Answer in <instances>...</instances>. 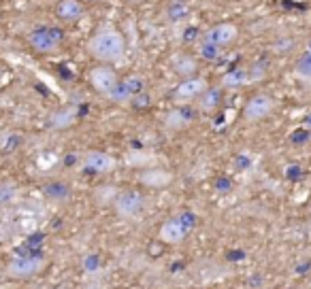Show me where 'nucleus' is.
Wrapping results in <instances>:
<instances>
[{
    "instance_id": "12",
    "label": "nucleus",
    "mask_w": 311,
    "mask_h": 289,
    "mask_svg": "<svg viewBox=\"0 0 311 289\" xmlns=\"http://www.w3.org/2000/svg\"><path fill=\"white\" fill-rule=\"evenodd\" d=\"M83 0H58L55 5V15L64 24H75L83 17Z\"/></svg>"
},
{
    "instance_id": "15",
    "label": "nucleus",
    "mask_w": 311,
    "mask_h": 289,
    "mask_svg": "<svg viewBox=\"0 0 311 289\" xmlns=\"http://www.w3.org/2000/svg\"><path fill=\"white\" fill-rule=\"evenodd\" d=\"M171 66L181 79L196 77V72H199V60L192 53H175L171 60Z\"/></svg>"
},
{
    "instance_id": "10",
    "label": "nucleus",
    "mask_w": 311,
    "mask_h": 289,
    "mask_svg": "<svg viewBox=\"0 0 311 289\" xmlns=\"http://www.w3.org/2000/svg\"><path fill=\"white\" fill-rule=\"evenodd\" d=\"M115 157L107 151H101V149H90L81 155V166L90 170L92 175H105V172H111L115 168Z\"/></svg>"
},
{
    "instance_id": "16",
    "label": "nucleus",
    "mask_w": 311,
    "mask_h": 289,
    "mask_svg": "<svg viewBox=\"0 0 311 289\" xmlns=\"http://www.w3.org/2000/svg\"><path fill=\"white\" fill-rule=\"evenodd\" d=\"M247 83H249V68H245V66L228 68L222 75V81H220V85L224 90H239Z\"/></svg>"
},
{
    "instance_id": "4",
    "label": "nucleus",
    "mask_w": 311,
    "mask_h": 289,
    "mask_svg": "<svg viewBox=\"0 0 311 289\" xmlns=\"http://www.w3.org/2000/svg\"><path fill=\"white\" fill-rule=\"evenodd\" d=\"M47 262H45V257H41V255H20V257H13L9 266H7V274L11 279H32L36 277V274H41L45 270Z\"/></svg>"
},
{
    "instance_id": "7",
    "label": "nucleus",
    "mask_w": 311,
    "mask_h": 289,
    "mask_svg": "<svg viewBox=\"0 0 311 289\" xmlns=\"http://www.w3.org/2000/svg\"><path fill=\"white\" fill-rule=\"evenodd\" d=\"M113 209L122 219H132L145 209V194L139 190H124L113 200Z\"/></svg>"
},
{
    "instance_id": "1",
    "label": "nucleus",
    "mask_w": 311,
    "mask_h": 289,
    "mask_svg": "<svg viewBox=\"0 0 311 289\" xmlns=\"http://www.w3.org/2000/svg\"><path fill=\"white\" fill-rule=\"evenodd\" d=\"M88 51L101 64H115L126 53V40L118 28L105 24L101 28H96V32L90 36Z\"/></svg>"
},
{
    "instance_id": "9",
    "label": "nucleus",
    "mask_w": 311,
    "mask_h": 289,
    "mask_svg": "<svg viewBox=\"0 0 311 289\" xmlns=\"http://www.w3.org/2000/svg\"><path fill=\"white\" fill-rule=\"evenodd\" d=\"M237 38H239V26L232 22H220V24L209 28L203 40L211 43V45H216L220 49H226V47H230Z\"/></svg>"
},
{
    "instance_id": "19",
    "label": "nucleus",
    "mask_w": 311,
    "mask_h": 289,
    "mask_svg": "<svg viewBox=\"0 0 311 289\" xmlns=\"http://www.w3.org/2000/svg\"><path fill=\"white\" fill-rule=\"evenodd\" d=\"M192 15V7L186 3V0H171L166 7V17L179 24V22H188Z\"/></svg>"
},
{
    "instance_id": "17",
    "label": "nucleus",
    "mask_w": 311,
    "mask_h": 289,
    "mask_svg": "<svg viewBox=\"0 0 311 289\" xmlns=\"http://www.w3.org/2000/svg\"><path fill=\"white\" fill-rule=\"evenodd\" d=\"M77 109L75 107H66V109H60V111H55L51 117H49V126L53 130H66L70 128L75 121H77Z\"/></svg>"
},
{
    "instance_id": "14",
    "label": "nucleus",
    "mask_w": 311,
    "mask_h": 289,
    "mask_svg": "<svg viewBox=\"0 0 311 289\" xmlns=\"http://www.w3.org/2000/svg\"><path fill=\"white\" fill-rule=\"evenodd\" d=\"M194 119H196V111L194 109H190V107H175L173 111L166 113L164 123H166V128H171V130H183V128H188Z\"/></svg>"
},
{
    "instance_id": "13",
    "label": "nucleus",
    "mask_w": 311,
    "mask_h": 289,
    "mask_svg": "<svg viewBox=\"0 0 311 289\" xmlns=\"http://www.w3.org/2000/svg\"><path fill=\"white\" fill-rule=\"evenodd\" d=\"M224 100V88L222 85H209V88L196 98V109L203 113H213L216 109H220Z\"/></svg>"
},
{
    "instance_id": "6",
    "label": "nucleus",
    "mask_w": 311,
    "mask_h": 289,
    "mask_svg": "<svg viewBox=\"0 0 311 289\" xmlns=\"http://www.w3.org/2000/svg\"><path fill=\"white\" fill-rule=\"evenodd\" d=\"M275 98L268 96L264 92H258L247 98V102L243 107V121L247 123H258L262 119H266L268 115L275 111Z\"/></svg>"
},
{
    "instance_id": "5",
    "label": "nucleus",
    "mask_w": 311,
    "mask_h": 289,
    "mask_svg": "<svg viewBox=\"0 0 311 289\" xmlns=\"http://www.w3.org/2000/svg\"><path fill=\"white\" fill-rule=\"evenodd\" d=\"M145 92V79L141 75H126L124 79L118 81V85L111 90V94L107 96L111 102L115 105H130L132 100Z\"/></svg>"
},
{
    "instance_id": "23",
    "label": "nucleus",
    "mask_w": 311,
    "mask_h": 289,
    "mask_svg": "<svg viewBox=\"0 0 311 289\" xmlns=\"http://www.w3.org/2000/svg\"><path fill=\"white\" fill-rule=\"evenodd\" d=\"M83 3H101V0H83Z\"/></svg>"
},
{
    "instance_id": "8",
    "label": "nucleus",
    "mask_w": 311,
    "mask_h": 289,
    "mask_svg": "<svg viewBox=\"0 0 311 289\" xmlns=\"http://www.w3.org/2000/svg\"><path fill=\"white\" fill-rule=\"evenodd\" d=\"M88 81L98 94L109 96L111 90L118 85L120 77H118V72L111 68V64H98L88 72Z\"/></svg>"
},
{
    "instance_id": "3",
    "label": "nucleus",
    "mask_w": 311,
    "mask_h": 289,
    "mask_svg": "<svg viewBox=\"0 0 311 289\" xmlns=\"http://www.w3.org/2000/svg\"><path fill=\"white\" fill-rule=\"evenodd\" d=\"M194 228V217L183 213V215H177V217H171L166 219L160 230H158V240L164 242V244H179L186 240V236L192 232Z\"/></svg>"
},
{
    "instance_id": "24",
    "label": "nucleus",
    "mask_w": 311,
    "mask_h": 289,
    "mask_svg": "<svg viewBox=\"0 0 311 289\" xmlns=\"http://www.w3.org/2000/svg\"><path fill=\"white\" fill-rule=\"evenodd\" d=\"M309 230H311V217H309Z\"/></svg>"
},
{
    "instance_id": "18",
    "label": "nucleus",
    "mask_w": 311,
    "mask_h": 289,
    "mask_svg": "<svg viewBox=\"0 0 311 289\" xmlns=\"http://www.w3.org/2000/svg\"><path fill=\"white\" fill-rule=\"evenodd\" d=\"M294 77L299 81H303V83H307V85H311V43L294 64Z\"/></svg>"
},
{
    "instance_id": "22",
    "label": "nucleus",
    "mask_w": 311,
    "mask_h": 289,
    "mask_svg": "<svg viewBox=\"0 0 311 289\" xmlns=\"http://www.w3.org/2000/svg\"><path fill=\"white\" fill-rule=\"evenodd\" d=\"M47 194H51L55 198H68V187L64 183H53L47 187Z\"/></svg>"
},
{
    "instance_id": "21",
    "label": "nucleus",
    "mask_w": 311,
    "mask_h": 289,
    "mask_svg": "<svg viewBox=\"0 0 311 289\" xmlns=\"http://www.w3.org/2000/svg\"><path fill=\"white\" fill-rule=\"evenodd\" d=\"M139 179H141V183H145V185H166L168 181H171V175L164 172V170H147Z\"/></svg>"
},
{
    "instance_id": "11",
    "label": "nucleus",
    "mask_w": 311,
    "mask_h": 289,
    "mask_svg": "<svg viewBox=\"0 0 311 289\" xmlns=\"http://www.w3.org/2000/svg\"><path fill=\"white\" fill-rule=\"evenodd\" d=\"M209 88L207 79L203 77H190V79H181V83L175 88L173 98L177 102H190V100H196L205 90Z\"/></svg>"
},
{
    "instance_id": "2",
    "label": "nucleus",
    "mask_w": 311,
    "mask_h": 289,
    "mask_svg": "<svg viewBox=\"0 0 311 289\" xmlns=\"http://www.w3.org/2000/svg\"><path fill=\"white\" fill-rule=\"evenodd\" d=\"M28 45H30L32 51L36 53H55L60 51L62 47V40H64V34L60 28H53V26H38L34 30L28 32Z\"/></svg>"
},
{
    "instance_id": "20",
    "label": "nucleus",
    "mask_w": 311,
    "mask_h": 289,
    "mask_svg": "<svg viewBox=\"0 0 311 289\" xmlns=\"http://www.w3.org/2000/svg\"><path fill=\"white\" fill-rule=\"evenodd\" d=\"M222 51L224 49L211 45V43H207V40H203L201 45H199V49H196L199 57H201V60H205V62H218L220 57H222Z\"/></svg>"
}]
</instances>
